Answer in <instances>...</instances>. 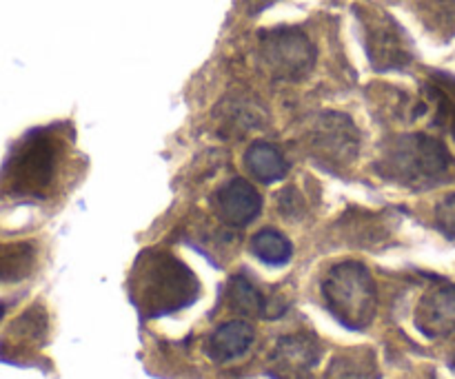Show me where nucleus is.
<instances>
[{"label": "nucleus", "mask_w": 455, "mask_h": 379, "mask_svg": "<svg viewBox=\"0 0 455 379\" xmlns=\"http://www.w3.org/2000/svg\"><path fill=\"white\" fill-rule=\"evenodd\" d=\"M133 304L142 318H163L194 304L200 296V282L194 271L176 256L158 249H147L133 265Z\"/></svg>", "instance_id": "f257e3e1"}, {"label": "nucleus", "mask_w": 455, "mask_h": 379, "mask_svg": "<svg viewBox=\"0 0 455 379\" xmlns=\"http://www.w3.org/2000/svg\"><path fill=\"white\" fill-rule=\"evenodd\" d=\"M453 158L447 146L427 133H404L389 140L382 158L378 160L376 171L385 180L398 182L411 189H429L440 185L443 178L451 171Z\"/></svg>", "instance_id": "f03ea898"}, {"label": "nucleus", "mask_w": 455, "mask_h": 379, "mask_svg": "<svg viewBox=\"0 0 455 379\" xmlns=\"http://www.w3.org/2000/svg\"><path fill=\"white\" fill-rule=\"evenodd\" d=\"M60 167V142L44 129L29 131L9 155L3 185L20 198H44Z\"/></svg>", "instance_id": "7ed1b4c3"}, {"label": "nucleus", "mask_w": 455, "mask_h": 379, "mask_svg": "<svg viewBox=\"0 0 455 379\" xmlns=\"http://www.w3.org/2000/svg\"><path fill=\"white\" fill-rule=\"evenodd\" d=\"M323 297L329 313L351 331H363L376 318V282L360 262L347 260L331 266L323 280Z\"/></svg>", "instance_id": "20e7f679"}, {"label": "nucleus", "mask_w": 455, "mask_h": 379, "mask_svg": "<svg viewBox=\"0 0 455 379\" xmlns=\"http://www.w3.org/2000/svg\"><path fill=\"white\" fill-rule=\"evenodd\" d=\"M260 58L275 80L296 83L311 74L318 51L300 27H274L260 34Z\"/></svg>", "instance_id": "39448f33"}, {"label": "nucleus", "mask_w": 455, "mask_h": 379, "mask_svg": "<svg viewBox=\"0 0 455 379\" xmlns=\"http://www.w3.org/2000/svg\"><path fill=\"white\" fill-rule=\"evenodd\" d=\"M360 27H363L364 49L369 62L376 71H398L413 60L409 36L394 16L382 9L355 7Z\"/></svg>", "instance_id": "423d86ee"}, {"label": "nucleus", "mask_w": 455, "mask_h": 379, "mask_svg": "<svg viewBox=\"0 0 455 379\" xmlns=\"http://www.w3.org/2000/svg\"><path fill=\"white\" fill-rule=\"evenodd\" d=\"M360 131L354 120L340 111H327L309 131V151L323 167L338 171L358 158Z\"/></svg>", "instance_id": "0eeeda50"}, {"label": "nucleus", "mask_w": 455, "mask_h": 379, "mask_svg": "<svg viewBox=\"0 0 455 379\" xmlns=\"http://www.w3.org/2000/svg\"><path fill=\"white\" fill-rule=\"evenodd\" d=\"M320 362V344L311 336H287L269 355V373L275 379H309Z\"/></svg>", "instance_id": "6e6552de"}, {"label": "nucleus", "mask_w": 455, "mask_h": 379, "mask_svg": "<svg viewBox=\"0 0 455 379\" xmlns=\"http://www.w3.org/2000/svg\"><path fill=\"white\" fill-rule=\"evenodd\" d=\"M213 209L225 225L240 229L251 225L260 216L262 198L251 182L234 178L213 193Z\"/></svg>", "instance_id": "1a4fd4ad"}, {"label": "nucleus", "mask_w": 455, "mask_h": 379, "mask_svg": "<svg viewBox=\"0 0 455 379\" xmlns=\"http://www.w3.org/2000/svg\"><path fill=\"white\" fill-rule=\"evenodd\" d=\"M416 327L427 337L455 333V287H440L427 293L416 311Z\"/></svg>", "instance_id": "9d476101"}, {"label": "nucleus", "mask_w": 455, "mask_h": 379, "mask_svg": "<svg viewBox=\"0 0 455 379\" xmlns=\"http://www.w3.org/2000/svg\"><path fill=\"white\" fill-rule=\"evenodd\" d=\"M253 340H256V331H253L251 324L234 320V322L220 324L212 333V337L204 344V353L216 364H225L243 358L253 346Z\"/></svg>", "instance_id": "9b49d317"}, {"label": "nucleus", "mask_w": 455, "mask_h": 379, "mask_svg": "<svg viewBox=\"0 0 455 379\" xmlns=\"http://www.w3.org/2000/svg\"><path fill=\"white\" fill-rule=\"evenodd\" d=\"M44 336H47V313H44L43 306L36 304L31 306V309H27L25 313L12 324L9 333L4 336L7 340L0 346H7V353L12 355L31 344H40V342L44 340Z\"/></svg>", "instance_id": "f8f14e48"}, {"label": "nucleus", "mask_w": 455, "mask_h": 379, "mask_svg": "<svg viewBox=\"0 0 455 379\" xmlns=\"http://www.w3.org/2000/svg\"><path fill=\"white\" fill-rule=\"evenodd\" d=\"M244 164L256 180L271 185L287 176L289 164L278 149L269 142H253L244 154Z\"/></svg>", "instance_id": "ddd939ff"}, {"label": "nucleus", "mask_w": 455, "mask_h": 379, "mask_svg": "<svg viewBox=\"0 0 455 379\" xmlns=\"http://www.w3.org/2000/svg\"><path fill=\"white\" fill-rule=\"evenodd\" d=\"M323 379H380L371 351H347L336 355Z\"/></svg>", "instance_id": "4468645a"}, {"label": "nucleus", "mask_w": 455, "mask_h": 379, "mask_svg": "<svg viewBox=\"0 0 455 379\" xmlns=\"http://www.w3.org/2000/svg\"><path fill=\"white\" fill-rule=\"evenodd\" d=\"M36 266V247L31 242H13L0 247V284H16L29 278Z\"/></svg>", "instance_id": "2eb2a0df"}, {"label": "nucleus", "mask_w": 455, "mask_h": 379, "mask_svg": "<svg viewBox=\"0 0 455 379\" xmlns=\"http://www.w3.org/2000/svg\"><path fill=\"white\" fill-rule=\"evenodd\" d=\"M227 302L231 311L244 318H256V315H267V300L256 284L244 275H234L227 284Z\"/></svg>", "instance_id": "dca6fc26"}, {"label": "nucleus", "mask_w": 455, "mask_h": 379, "mask_svg": "<svg viewBox=\"0 0 455 379\" xmlns=\"http://www.w3.org/2000/svg\"><path fill=\"white\" fill-rule=\"evenodd\" d=\"M251 253L269 266H283L291 260L293 244L275 229H262L251 238Z\"/></svg>", "instance_id": "f3484780"}, {"label": "nucleus", "mask_w": 455, "mask_h": 379, "mask_svg": "<svg viewBox=\"0 0 455 379\" xmlns=\"http://www.w3.org/2000/svg\"><path fill=\"white\" fill-rule=\"evenodd\" d=\"M420 18L427 29L444 40L455 36V0H422Z\"/></svg>", "instance_id": "a211bd4d"}, {"label": "nucleus", "mask_w": 455, "mask_h": 379, "mask_svg": "<svg viewBox=\"0 0 455 379\" xmlns=\"http://www.w3.org/2000/svg\"><path fill=\"white\" fill-rule=\"evenodd\" d=\"M435 226H438V231L444 238L455 240V193L447 195L435 207Z\"/></svg>", "instance_id": "6ab92c4d"}, {"label": "nucleus", "mask_w": 455, "mask_h": 379, "mask_svg": "<svg viewBox=\"0 0 455 379\" xmlns=\"http://www.w3.org/2000/svg\"><path fill=\"white\" fill-rule=\"evenodd\" d=\"M244 3H247V9H249V12H251V13H258V12H262V9L271 7V4L280 3V0H244Z\"/></svg>", "instance_id": "aec40b11"}, {"label": "nucleus", "mask_w": 455, "mask_h": 379, "mask_svg": "<svg viewBox=\"0 0 455 379\" xmlns=\"http://www.w3.org/2000/svg\"><path fill=\"white\" fill-rule=\"evenodd\" d=\"M4 313H7V306H4V304H3V302H0V320H3V318H4Z\"/></svg>", "instance_id": "412c9836"}]
</instances>
